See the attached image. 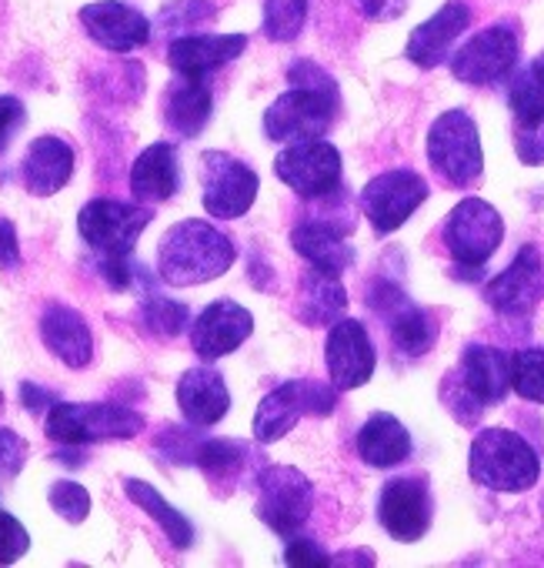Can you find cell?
<instances>
[{
    "instance_id": "cell-1",
    "label": "cell",
    "mask_w": 544,
    "mask_h": 568,
    "mask_svg": "<svg viewBox=\"0 0 544 568\" xmlns=\"http://www.w3.org/2000/svg\"><path fill=\"white\" fill-rule=\"evenodd\" d=\"M285 91L264 111V134L270 141H311L325 138L338 118V81L315 61H295Z\"/></svg>"
},
{
    "instance_id": "cell-2",
    "label": "cell",
    "mask_w": 544,
    "mask_h": 568,
    "mask_svg": "<svg viewBox=\"0 0 544 568\" xmlns=\"http://www.w3.org/2000/svg\"><path fill=\"white\" fill-rule=\"evenodd\" d=\"M234 257V241L220 227L197 217L174 224L157 244L161 281L174 284V288H191V284H207L220 277L224 271H230Z\"/></svg>"
},
{
    "instance_id": "cell-3",
    "label": "cell",
    "mask_w": 544,
    "mask_h": 568,
    "mask_svg": "<svg viewBox=\"0 0 544 568\" xmlns=\"http://www.w3.org/2000/svg\"><path fill=\"white\" fill-rule=\"evenodd\" d=\"M511 388V355L491 345H468L461 365L444 378L441 398L461 425H471L484 408L501 405Z\"/></svg>"
},
{
    "instance_id": "cell-4",
    "label": "cell",
    "mask_w": 544,
    "mask_h": 568,
    "mask_svg": "<svg viewBox=\"0 0 544 568\" xmlns=\"http://www.w3.org/2000/svg\"><path fill=\"white\" fill-rule=\"evenodd\" d=\"M468 471L481 488L521 495L537 485L541 458L537 452L507 428H484L468 452Z\"/></svg>"
},
{
    "instance_id": "cell-5",
    "label": "cell",
    "mask_w": 544,
    "mask_h": 568,
    "mask_svg": "<svg viewBox=\"0 0 544 568\" xmlns=\"http://www.w3.org/2000/svg\"><path fill=\"white\" fill-rule=\"evenodd\" d=\"M44 432L58 445H94V442H131L144 432V418L111 402H58L48 412Z\"/></svg>"
},
{
    "instance_id": "cell-6",
    "label": "cell",
    "mask_w": 544,
    "mask_h": 568,
    "mask_svg": "<svg viewBox=\"0 0 544 568\" xmlns=\"http://www.w3.org/2000/svg\"><path fill=\"white\" fill-rule=\"evenodd\" d=\"M154 211L127 201H114V197H97L91 204L81 207L78 214V231L84 237V244L97 254L101 261H127L134 257L137 237L144 234V227L151 224Z\"/></svg>"
},
{
    "instance_id": "cell-7",
    "label": "cell",
    "mask_w": 544,
    "mask_h": 568,
    "mask_svg": "<svg viewBox=\"0 0 544 568\" xmlns=\"http://www.w3.org/2000/svg\"><path fill=\"white\" fill-rule=\"evenodd\" d=\"M428 161L448 187H471L484 171L481 134L468 111L441 114L428 131Z\"/></svg>"
},
{
    "instance_id": "cell-8",
    "label": "cell",
    "mask_w": 544,
    "mask_h": 568,
    "mask_svg": "<svg viewBox=\"0 0 544 568\" xmlns=\"http://www.w3.org/2000/svg\"><path fill=\"white\" fill-rule=\"evenodd\" d=\"M441 237H444V247L448 254L468 267V271H478L491 261V254L501 247L504 241V221L501 214L481 201V197H464L454 204V211L444 217V227H441Z\"/></svg>"
},
{
    "instance_id": "cell-9",
    "label": "cell",
    "mask_w": 544,
    "mask_h": 568,
    "mask_svg": "<svg viewBox=\"0 0 544 568\" xmlns=\"http://www.w3.org/2000/svg\"><path fill=\"white\" fill-rule=\"evenodd\" d=\"M335 385H321V382H288L275 392H267L254 412V438L260 445H270L285 438L301 415H331L335 412Z\"/></svg>"
},
{
    "instance_id": "cell-10",
    "label": "cell",
    "mask_w": 544,
    "mask_h": 568,
    "mask_svg": "<svg viewBox=\"0 0 544 568\" xmlns=\"http://www.w3.org/2000/svg\"><path fill=\"white\" fill-rule=\"evenodd\" d=\"M311 481L291 465H267L257 475V518L278 535H295L311 518Z\"/></svg>"
},
{
    "instance_id": "cell-11",
    "label": "cell",
    "mask_w": 544,
    "mask_h": 568,
    "mask_svg": "<svg viewBox=\"0 0 544 568\" xmlns=\"http://www.w3.org/2000/svg\"><path fill=\"white\" fill-rule=\"evenodd\" d=\"M257 171L234 154L204 151L201 154V204L211 217L230 221L250 211L257 197Z\"/></svg>"
},
{
    "instance_id": "cell-12",
    "label": "cell",
    "mask_w": 544,
    "mask_h": 568,
    "mask_svg": "<svg viewBox=\"0 0 544 568\" xmlns=\"http://www.w3.org/2000/svg\"><path fill=\"white\" fill-rule=\"evenodd\" d=\"M341 154L335 144L311 138V141H295L275 158V174L301 197L321 201L331 197L341 187Z\"/></svg>"
},
{
    "instance_id": "cell-13",
    "label": "cell",
    "mask_w": 544,
    "mask_h": 568,
    "mask_svg": "<svg viewBox=\"0 0 544 568\" xmlns=\"http://www.w3.org/2000/svg\"><path fill=\"white\" fill-rule=\"evenodd\" d=\"M521 54V38L517 28L501 21L484 28L481 34H474L454 58H451V74L464 84L484 88V84H497L504 81Z\"/></svg>"
},
{
    "instance_id": "cell-14",
    "label": "cell",
    "mask_w": 544,
    "mask_h": 568,
    "mask_svg": "<svg viewBox=\"0 0 544 568\" xmlns=\"http://www.w3.org/2000/svg\"><path fill=\"white\" fill-rule=\"evenodd\" d=\"M428 191L431 187L418 171L398 168V171H384L365 184L361 207L378 234H391L428 201Z\"/></svg>"
},
{
    "instance_id": "cell-15",
    "label": "cell",
    "mask_w": 544,
    "mask_h": 568,
    "mask_svg": "<svg viewBox=\"0 0 544 568\" xmlns=\"http://www.w3.org/2000/svg\"><path fill=\"white\" fill-rule=\"evenodd\" d=\"M484 298L497 315H507V318L531 315L544 302V254H541V247L524 244L514 254V261L487 281Z\"/></svg>"
},
{
    "instance_id": "cell-16",
    "label": "cell",
    "mask_w": 544,
    "mask_h": 568,
    "mask_svg": "<svg viewBox=\"0 0 544 568\" xmlns=\"http://www.w3.org/2000/svg\"><path fill=\"white\" fill-rule=\"evenodd\" d=\"M371 308L388 322V335L404 358H421L438 342V322L431 312L418 308L398 284L381 281L371 292Z\"/></svg>"
},
{
    "instance_id": "cell-17",
    "label": "cell",
    "mask_w": 544,
    "mask_h": 568,
    "mask_svg": "<svg viewBox=\"0 0 544 568\" xmlns=\"http://www.w3.org/2000/svg\"><path fill=\"white\" fill-rule=\"evenodd\" d=\"M325 362H328L331 385L338 392H351V388L368 385L374 375V365H378L368 328L355 318L335 322L328 332V342H325Z\"/></svg>"
},
{
    "instance_id": "cell-18",
    "label": "cell",
    "mask_w": 544,
    "mask_h": 568,
    "mask_svg": "<svg viewBox=\"0 0 544 568\" xmlns=\"http://www.w3.org/2000/svg\"><path fill=\"white\" fill-rule=\"evenodd\" d=\"M381 528L398 541H418L431 528V491L424 478L404 475L381 488L378 501Z\"/></svg>"
},
{
    "instance_id": "cell-19",
    "label": "cell",
    "mask_w": 544,
    "mask_h": 568,
    "mask_svg": "<svg viewBox=\"0 0 544 568\" xmlns=\"http://www.w3.org/2000/svg\"><path fill=\"white\" fill-rule=\"evenodd\" d=\"M81 24L91 34V41L101 44L111 54L137 51L154 34L151 21L137 8L121 4V0H97V4H88L81 11Z\"/></svg>"
},
{
    "instance_id": "cell-20",
    "label": "cell",
    "mask_w": 544,
    "mask_h": 568,
    "mask_svg": "<svg viewBox=\"0 0 544 568\" xmlns=\"http://www.w3.org/2000/svg\"><path fill=\"white\" fill-rule=\"evenodd\" d=\"M250 332H254L250 312L230 298H220L197 315L191 328V348L201 362H217L234 348H240L250 338Z\"/></svg>"
},
{
    "instance_id": "cell-21",
    "label": "cell",
    "mask_w": 544,
    "mask_h": 568,
    "mask_svg": "<svg viewBox=\"0 0 544 568\" xmlns=\"http://www.w3.org/2000/svg\"><path fill=\"white\" fill-rule=\"evenodd\" d=\"M41 342L44 348L68 368L81 372L94 362V335L84 315L71 305L51 302L41 315Z\"/></svg>"
},
{
    "instance_id": "cell-22",
    "label": "cell",
    "mask_w": 544,
    "mask_h": 568,
    "mask_svg": "<svg viewBox=\"0 0 544 568\" xmlns=\"http://www.w3.org/2000/svg\"><path fill=\"white\" fill-rule=\"evenodd\" d=\"M247 48L244 34H184L167 44V64L184 78H211L237 61Z\"/></svg>"
},
{
    "instance_id": "cell-23",
    "label": "cell",
    "mask_w": 544,
    "mask_h": 568,
    "mask_svg": "<svg viewBox=\"0 0 544 568\" xmlns=\"http://www.w3.org/2000/svg\"><path fill=\"white\" fill-rule=\"evenodd\" d=\"M348 231H351V224H338L335 217H311V221L295 224L291 244L311 267L341 277L355 261V247L348 244Z\"/></svg>"
},
{
    "instance_id": "cell-24",
    "label": "cell",
    "mask_w": 544,
    "mask_h": 568,
    "mask_svg": "<svg viewBox=\"0 0 544 568\" xmlns=\"http://www.w3.org/2000/svg\"><path fill=\"white\" fill-rule=\"evenodd\" d=\"M177 408L194 428H211L230 412V392L224 375L211 365L187 368L177 378Z\"/></svg>"
},
{
    "instance_id": "cell-25",
    "label": "cell",
    "mask_w": 544,
    "mask_h": 568,
    "mask_svg": "<svg viewBox=\"0 0 544 568\" xmlns=\"http://www.w3.org/2000/svg\"><path fill=\"white\" fill-rule=\"evenodd\" d=\"M468 24H471V8L464 4V0H448V4L431 21L414 28L411 41H408V51H404L408 61L424 68V71L444 64L448 51L468 31Z\"/></svg>"
},
{
    "instance_id": "cell-26",
    "label": "cell",
    "mask_w": 544,
    "mask_h": 568,
    "mask_svg": "<svg viewBox=\"0 0 544 568\" xmlns=\"http://www.w3.org/2000/svg\"><path fill=\"white\" fill-rule=\"evenodd\" d=\"M71 174H74V148L64 138L44 134V138L31 141V148L21 161V181H24L28 194L51 197V194L64 191Z\"/></svg>"
},
{
    "instance_id": "cell-27",
    "label": "cell",
    "mask_w": 544,
    "mask_h": 568,
    "mask_svg": "<svg viewBox=\"0 0 544 568\" xmlns=\"http://www.w3.org/2000/svg\"><path fill=\"white\" fill-rule=\"evenodd\" d=\"M181 187V158H177V144L171 141H157L151 148H144L131 168V194L141 204H161L171 201Z\"/></svg>"
},
{
    "instance_id": "cell-28",
    "label": "cell",
    "mask_w": 544,
    "mask_h": 568,
    "mask_svg": "<svg viewBox=\"0 0 544 568\" xmlns=\"http://www.w3.org/2000/svg\"><path fill=\"white\" fill-rule=\"evenodd\" d=\"M161 111H164V124L171 131H177L181 138H197L207 128L211 111H214V94H211L207 78L177 74V81L167 84V91H164Z\"/></svg>"
},
{
    "instance_id": "cell-29",
    "label": "cell",
    "mask_w": 544,
    "mask_h": 568,
    "mask_svg": "<svg viewBox=\"0 0 544 568\" xmlns=\"http://www.w3.org/2000/svg\"><path fill=\"white\" fill-rule=\"evenodd\" d=\"M348 308V292L338 274H325L318 267H311L301 284H298V295H295V315L318 328V325H335Z\"/></svg>"
},
{
    "instance_id": "cell-30",
    "label": "cell",
    "mask_w": 544,
    "mask_h": 568,
    "mask_svg": "<svg viewBox=\"0 0 544 568\" xmlns=\"http://www.w3.org/2000/svg\"><path fill=\"white\" fill-rule=\"evenodd\" d=\"M358 455L371 468H394V465L408 462V455H411V435H408V428L394 415L378 412L358 432Z\"/></svg>"
},
{
    "instance_id": "cell-31",
    "label": "cell",
    "mask_w": 544,
    "mask_h": 568,
    "mask_svg": "<svg viewBox=\"0 0 544 568\" xmlns=\"http://www.w3.org/2000/svg\"><path fill=\"white\" fill-rule=\"evenodd\" d=\"M124 495H127L144 515H151V518L161 525V531L171 538L174 548H191V541H194V525H191L174 505H167V498H164L154 485H147V481H141V478H124Z\"/></svg>"
},
{
    "instance_id": "cell-32",
    "label": "cell",
    "mask_w": 544,
    "mask_h": 568,
    "mask_svg": "<svg viewBox=\"0 0 544 568\" xmlns=\"http://www.w3.org/2000/svg\"><path fill=\"white\" fill-rule=\"evenodd\" d=\"M507 104L517 124H534L544 118V58L531 61L524 71L514 74L507 88Z\"/></svg>"
},
{
    "instance_id": "cell-33",
    "label": "cell",
    "mask_w": 544,
    "mask_h": 568,
    "mask_svg": "<svg viewBox=\"0 0 544 568\" xmlns=\"http://www.w3.org/2000/svg\"><path fill=\"white\" fill-rule=\"evenodd\" d=\"M244 458H247V452L237 442H230V438H204V442H197L191 465H197L214 485H227V481H234L240 475Z\"/></svg>"
},
{
    "instance_id": "cell-34",
    "label": "cell",
    "mask_w": 544,
    "mask_h": 568,
    "mask_svg": "<svg viewBox=\"0 0 544 568\" xmlns=\"http://www.w3.org/2000/svg\"><path fill=\"white\" fill-rule=\"evenodd\" d=\"M308 24V0H264V34L278 44L295 41Z\"/></svg>"
},
{
    "instance_id": "cell-35",
    "label": "cell",
    "mask_w": 544,
    "mask_h": 568,
    "mask_svg": "<svg viewBox=\"0 0 544 568\" xmlns=\"http://www.w3.org/2000/svg\"><path fill=\"white\" fill-rule=\"evenodd\" d=\"M214 18H217L214 0H171V4L157 18V31L164 38H184V34H191L194 28H201V24H207Z\"/></svg>"
},
{
    "instance_id": "cell-36",
    "label": "cell",
    "mask_w": 544,
    "mask_h": 568,
    "mask_svg": "<svg viewBox=\"0 0 544 568\" xmlns=\"http://www.w3.org/2000/svg\"><path fill=\"white\" fill-rule=\"evenodd\" d=\"M511 388L534 405H544V348H524L511 355Z\"/></svg>"
},
{
    "instance_id": "cell-37",
    "label": "cell",
    "mask_w": 544,
    "mask_h": 568,
    "mask_svg": "<svg viewBox=\"0 0 544 568\" xmlns=\"http://www.w3.org/2000/svg\"><path fill=\"white\" fill-rule=\"evenodd\" d=\"M141 322L157 338H177L187 328V305L151 295V298L141 302Z\"/></svg>"
},
{
    "instance_id": "cell-38",
    "label": "cell",
    "mask_w": 544,
    "mask_h": 568,
    "mask_svg": "<svg viewBox=\"0 0 544 568\" xmlns=\"http://www.w3.org/2000/svg\"><path fill=\"white\" fill-rule=\"evenodd\" d=\"M48 501H51V508H54L64 521H71V525H81V521L91 515V495H88V488L78 485V481H54L51 491H48Z\"/></svg>"
},
{
    "instance_id": "cell-39",
    "label": "cell",
    "mask_w": 544,
    "mask_h": 568,
    "mask_svg": "<svg viewBox=\"0 0 544 568\" xmlns=\"http://www.w3.org/2000/svg\"><path fill=\"white\" fill-rule=\"evenodd\" d=\"M28 548H31L28 528L11 511H0V565H14Z\"/></svg>"
},
{
    "instance_id": "cell-40",
    "label": "cell",
    "mask_w": 544,
    "mask_h": 568,
    "mask_svg": "<svg viewBox=\"0 0 544 568\" xmlns=\"http://www.w3.org/2000/svg\"><path fill=\"white\" fill-rule=\"evenodd\" d=\"M24 462H28V442L11 428H0V481L18 478Z\"/></svg>"
},
{
    "instance_id": "cell-41",
    "label": "cell",
    "mask_w": 544,
    "mask_h": 568,
    "mask_svg": "<svg viewBox=\"0 0 544 568\" xmlns=\"http://www.w3.org/2000/svg\"><path fill=\"white\" fill-rule=\"evenodd\" d=\"M514 151L521 158V164L537 168L544 164V118L534 124H517L514 131Z\"/></svg>"
},
{
    "instance_id": "cell-42",
    "label": "cell",
    "mask_w": 544,
    "mask_h": 568,
    "mask_svg": "<svg viewBox=\"0 0 544 568\" xmlns=\"http://www.w3.org/2000/svg\"><path fill=\"white\" fill-rule=\"evenodd\" d=\"M285 561L295 565V568H328V565H335V558L318 541H308V538H295L285 548Z\"/></svg>"
},
{
    "instance_id": "cell-43",
    "label": "cell",
    "mask_w": 544,
    "mask_h": 568,
    "mask_svg": "<svg viewBox=\"0 0 544 568\" xmlns=\"http://www.w3.org/2000/svg\"><path fill=\"white\" fill-rule=\"evenodd\" d=\"M24 121H28V111H24V104L18 98H11V94L0 98V154L8 151L14 134L24 128Z\"/></svg>"
},
{
    "instance_id": "cell-44",
    "label": "cell",
    "mask_w": 544,
    "mask_h": 568,
    "mask_svg": "<svg viewBox=\"0 0 544 568\" xmlns=\"http://www.w3.org/2000/svg\"><path fill=\"white\" fill-rule=\"evenodd\" d=\"M21 264V244H18V231L8 217H0V267L14 271Z\"/></svg>"
},
{
    "instance_id": "cell-45",
    "label": "cell",
    "mask_w": 544,
    "mask_h": 568,
    "mask_svg": "<svg viewBox=\"0 0 544 568\" xmlns=\"http://www.w3.org/2000/svg\"><path fill=\"white\" fill-rule=\"evenodd\" d=\"M358 8L368 21H394L404 14L408 0H358Z\"/></svg>"
},
{
    "instance_id": "cell-46",
    "label": "cell",
    "mask_w": 544,
    "mask_h": 568,
    "mask_svg": "<svg viewBox=\"0 0 544 568\" xmlns=\"http://www.w3.org/2000/svg\"><path fill=\"white\" fill-rule=\"evenodd\" d=\"M21 402H24V408L28 412H51L54 405H58V395L54 392H48V388H38L34 382H24L21 385Z\"/></svg>"
},
{
    "instance_id": "cell-47",
    "label": "cell",
    "mask_w": 544,
    "mask_h": 568,
    "mask_svg": "<svg viewBox=\"0 0 544 568\" xmlns=\"http://www.w3.org/2000/svg\"><path fill=\"white\" fill-rule=\"evenodd\" d=\"M0 412H4V395H0Z\"/></svg>"
}]
</instances>
